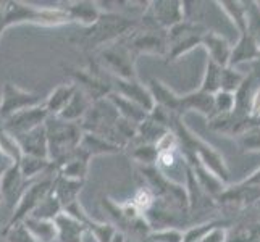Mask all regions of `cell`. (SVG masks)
<instances>
[{"mask_svg": "<svg viewBox=\"0 0 260 242\" xmlns=\"http://www.w3.org/2000/svg\"><path fill=\"white\" fill-rule=\"evenodd\" d=\"M0 149H2V154L5 155V158L10 161V165L20 163V160L23 158V152L18 141L10 132H7L2 128H0Z\"/></svg>", "mask_w": 260, "mask_h": 242, "instance_id": "9a60e30c", "label": "cell"}, {"mask_svg": "<svg viewBox=\"0 0 260 242\" xmlns=\"http://www.w3.org/2000/svg\"><path fill=\"white\" fill-rule=\"evenodd\" d=\"M70 21V16L63 7H36L20 0L5 2L4 24L5 29L20 24L36 26H60Z\"/></svg>", "mask_w": 260, "mask_h": 242, "instance_id": "6da1fadb", "label": "cell"}, {"mask_svg": "<svg viewBox=\"0 0 260 242\" xmlns=\"http://www.w3.org/2000/svg\"><path fill=\"white\" fill-rule=\"evenodd\" d=\"M20 171L23 178L26 179V183H32L36 178L44 175L49 168L53 166V163L49 158H39V157H29V155H23L20 160Z\"/></svg>", "mask_w": 260, "mask_h": 242, "instance_id": "30bf717a", "label": "cell"}, {"mask_svg": "<svg viewBox=\"0 0 260 242\" xmlns=\"http://www.w3.org/2000/svg\"><path fill=\"white\" fill-rule=\"evenodd\" d=\"M87 112V100H86V95L83 91H78L75 92V95L71 97V100L68 102V105L63 109L57 118L63 120V121H70V123H75L76 120H79L81 116Z\"/></svg>", "mask_w": 260, "mask_h": 242, "instance_id": "4fadbf2b", "label": "cell"}, {"mask_svg": "<svg viewBox=\"0 0 260 242\" xmlns=\"http://www.w3.org/2000/svg\"><path fill=\"white\" fill-rule=\"evenodd\" d=\"M28 184L29 183H26L18 163L10 165L5 169L2 179H0V194H2V199L8 207L15 209V205L20 200V197Z\"/></svg>", "mask_w": 260, "mask_h": 242, "instance_id": "8992f818", "label": "cell"}, {"mask_svg": "<svg viewBox=\"0 0 260 242\" xmlns=\"http://www.w3.org/2000/svg\"><path fill=\"white\" fill-rule=\"evenodd\" d=\"M63 210V205L58 200V197L50 191L46 197L42 199V202L38 205V209L32 212L29 218L36 220H46V221H55L58 215H61Z\"/></svg>", "mask_w": 260, "mask_h": 242, "instance_id": "8fae6325", "label": "cell"}, {"mask_svg": "<svg viewBox=\"0 0 260 242\" xmlns=\"http://www.w3.org/2000/svg\"><path fill=\"white\" fill-rule=\"evenodd\" d=\"M46 131L49 141V160L53 166H58L79 147L83 137L81 129L76 123L63 121L57 116H49L46 121Z\"/></svg>", "mask_w": 260, "mask_h": 242, "instance_id": "7a4b0ae2", "label": "cell"}, {"mask_svg": "<svg viewBox=\"0 0 260 242\" xmlns=\"http://www.w3.org/2000/svg\"><path fill=\"white\" fill-rule=\"evenodd\" d=\"M76 91H78V87L73 84H61L53 89V91L44 98V107H46L49 115L58 116L63 112V109L68 105V102L71 100V97L75 95Z\"/></svg>", "mask_w": 260, "mask_h": 242, "instance_id": "9c48e42d", "label": "cell"}, {"mask_svg": "<svg viewBox=\"0 0 260 242\" xmlns=\"http://www.w3.org/2000/svg\"><path fill=\"white\" fill-rule=\"evenodd\" d=\"M57 236L61 242H81L84 223L71 217L70 213H61L55 220Z\"/></svg>", "mask_w": 260, "mask_h": 242, "instance_id": "ba28073f", "label": "cell"}, {"mask_svg": "<svg viewBox=\"0 0 260 242\" xmlns=\"http://www.w3.org/2000/svg\"><path fill=\"white\" fill-rule=\"evenodd\" d=\"M0 166H4V168H8L10 166V161H8L5 158V155L2 154V149H0Z\"/></svg>", "mask_w": 260, "mask_h": 242, "instance_id": "ac0fdd59", "label": "cell"}, {"mask_svg": "<svg viewBox=\"0 0 260 242\" xmlns=\"http://www.w3.org/2000/svg\"><path fill=\"white\" fill-rule=\"evenodd\" d=\"M52 186H53L52 178L38 179V181H32L26 186V189L23 191L20 200H18V203L15 205L10 220H8V223L2 231L10 229L16 225H21V223L28 220L32 215V212L38 209V205L42 202L44 197L52 191Z\"/></svg>", "mask_w": 260, "mask_h": 242, "instance_id": "3957f363", "label": "cell"}, {"mask_svg": "<svg viewBox=\"0 0 260 242\" xmlns=\"http://www.w3.org/2000/svg\"><path fill=\"white\" fill-rule=\"evenodd\" d=\"M7 168H4V166H0V179H2V176H4V171H5Z\"/></svg>", "mask_w": 260, "mask_h": 242, "instance_id": "d6986e66", "label": "cell"}, {"mask_svg": "<svg viewBox=\"0 0 260 242\" xmlns=\"http://www.w3.org/2000/svg\"><path fill=\"white\" fill-rule=\"evenodd\" d=\"M24 225L34 234V237L39 242H52L57 236V226L55 221H46V220H36L28 218L24 221Z\"/></svg>", "mask_w": 260, "mask_h": 242, "instance_id": "5bb4252c", "label": "cell"}, {"mask_svg": "<svg viewBox=\"0 0 260 242\" xmlns=\"http://www.w3.org/2000/svg\"><path fill=\"white\" fill-rule=\"evenodd\" d=\"M41 103H44V98L39 94L24 91L13 83H5L0 94V123L15 113L32 109Z\"/></svg>", "mask_w": 260, "mask_h": 242, "instance_id": "277c9868", "label": "cell"}, {"mask_svg": "<svg viewBox=\"0 0 260 242\" xmlns=\"http://www.w3.org/2000/svg\"><path fill=\"white\" fill-rule=\"evenodd\" d=\"M2 236L7 239V242H39L24 223L2 231Z\"/></svg>", "mask_w": 260, "mask_h": 242, "instance_id": "2e32d148", "label": "cell"}, {"mask_svg": "<svg viewBox=\"0 0 260 242\" xmlns=\"http://www.w3.org/2000/svg\"><path fill=\"white\" fill-rule=\"evenodd\" d=\"M4 5L5 2H0V36L5 31V24H4Z\"/></svg>", "mask_w": 260, "mask_h": 242, "instance_id": "e0dca14e", "label": "cell"}, {"mask_svg": "<svg viewBox=\"0 0 260 242\" xmlns=\"http://www.w3.org/2000/svg\"><path fill=\"white\" fill-rule=\"evenodd\" d=\"M13 137L20 144L23 155L49 158V141H47L46 124H42V126L26 134H21V136H13Z\"/></svg>", "mask_w": 260, "mask_h": 242, "instance_id": "52a82bcc", "label": "cell"}, {"mask_svg": "<svg viewBox=\"0 0 260 242\" xmlns=\"http://www.w3.org/2000/svg\"><path fill=\"white\" fill-rule=\"evenodd\" d=\"M65 10L70 16V21H81L87 28L99 20V13L95 10V7L87 2L73 4L70 7H65Z\"/></svg>", "mask_w": 260, "mask_h": 242, "instance_id": "7c38bea8", "label": "cell"}, {"mask_svg": "<svg viewBox=\"0 0 260 242\" xmlns=\"http://www.w3.org/2000/svg\"><path fill=\"white\" fill-rule=\"evenodd\" d=\"M4 202V199H2V194H0V203H2Z\"/></svg>", "mask_w": 260, "mask_h": 242, "instance_id": "ffe728a7", "label": "cell"}, {"mask_svg": "<svg viewBox=\"0 0 260 242\" xmlns=\"http://www.w3.org/2000/svg\"><path fill=\"white\" fill-rule=\"evenodd\" d=\"M49 112L46 110L44 103L32 107V109L23 110L20 113H15L10 118H7L2 121L0 128L5 129L7 132H10L12 136H21V134L29 132L36 128L46 124V121L49 120Z\"/></svg>", "mask_w": 260, "mask_h": 242, "instance_id": "5b68a950", "label": "cell"}]
</instances>
